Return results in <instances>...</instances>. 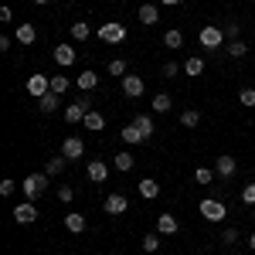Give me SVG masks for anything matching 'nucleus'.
Masks as SVG:
<instances>
[{
    "label": "nucleus",
    "mask_w": 255,
    "mask_h": 255,
    "mask_svg": "<svg viewBox=\"0 0 255 255\" xmlns=\"http://www.w3.org/2000/svg\"><path fill=\"white\" fill-rule=\"evenodd\" d=\"M249 245H252V249H255V232H252V238H249Z\"/></svg>",
    "instance_id": "c03bdc74"
},
{
    "label": "nucleus",
    "mask_w": 255,
    "mask_h": 255,
    "mask_svg": "<svg viewBox=\"0 0 255 255\" xmlns=\"http://www.w3.org/2000/svg\"><path fill=\"white\" fill-rule=\"evenodd\" d=\"M177 228H180V225H177L174 215H160L157 218V232H160V235H174Z\"/></svg>",
    "instance_id": "6ab92c4d"
},
{
    "label": "nucleus",
    "mask_w": 255,
    "mask_h": 255,
    "mask_svg": "<svg viewBox=\"0 0 255 255\" xmlns=\"http://www.w3.org/2000/svg\"><path fill=\"white\" fill-rule=\"evenodd\" d=\"M133 126L143 133V139H150L153 133H157V126H153V119H150V116H136V119H133Z\"/></svg>",
    "instance_id": "412c9836"
},
{
    "label": "nucleus",
    "mask_w": 255,
    "mask_h": 255,
    "mask_svg": "<svg viewBox=\"0 0 255 255\" xmlns=\"http://www.w3.org/2000/svg\"><path fill=\"white\" fill-rule=\"evenodd\" d=\"M160 72H163V79H177V72H180V65H177V61H167V65H163Z\"/></svg>",
    "instance_id": "4c0bfd02"
},
{
    "label": "nucleus",
    "mask_w": 255,
    "mask_h": 255,
    "mask_svg": "<svg viewBox=\"0 0 255 255\" xmlns=\"http://www.w3.org/2000/svg\"><path fill=\"white\" fill-rule=\"evenodd\" d=\"M197 123H201V113H197V109H184V113H180V126H187V129H194Z\"/></svg>",
    "instance_id": "bb28decb"
},
{
    "label": "nucleus",
    "mask_w": 255,
    "mask_h": 255,
    "mask_svg": "<svg viewBox=\"0 0 255 255\" xmlns=\"http://www.w3.org/2000/svg\"><path fill=\"white\" fill-rule=\"evenodd\" d=\"M221 3H228V0H221Z\"/></svg>",
    "instance_id": "49530a36"
},
{
    "label": "nucleus",
    "mask_w": 255,
    "mask_h": 255,
    "mask_svg": "<svg viewBox=\"0 0 255 255\" xmlns=\"http://www.w3.org/2000/svg\"><path fill=\"white\" fill-rule=\"evenodd\" d=\"M235 242H238V232H235V228H225V232H221V245H228V249H232Z\"/></svg>",
    "instance_id": "c9c22d12"
},
{
    "label": "nucleus",
    "mask_w": 255,
    "mask_h": 255,
    "mask_svg": "<svg viewBox=\"0 0 255 255\" xmlns=\"http://www.w3.org/2000/svg\"><path fill=\"white\" fill-rule=\"evenodd\" d=\"M55 61L65 65V68L75 65V48H72V44H58V48H55Z\"/></svg>",
    "instance_id": "2eb2a0df"
},
{
    "label": "nucleus",
    "mask_w": 255,
    "mask_h": 255,
    "mask_svg": "<svg viewBox=\"0 0 255 255\" xmlns=\"http://www.w3.org/2000/svg\"><path fill=\"white\" fill-rule=\"evenodd\" d=\"M211 177H215V174H211L208 167H197V170H194V180H197V184H211Z\"/></svg>",
    "instance_id": "e433bc0d"
},
{
    "label": "nucleus",
    "mask_w": 255,
    "mask_h": 255,
    "mask_svg": "<svg viewBox=\"0 0 255 255\" xmlns=\"http://www.w3.org/2000/svg\"><path fill=\"white\" fill-rule=\"evenodd\" d=\"M99 41H106V44H123V41H126V27H123L119 20H106V24L99 27Z\"/></svg>",
    "instance_id": "f257e3e1"
},
{
    "label": "nucleus",
    "mask_w": 255,
    "mask_h": 255,
    "mask_svg": "<svg viewBox=\"0 0 255 255\" xmlns=\"http://www.w3.org/2000/svg\"><path fill=\"white\" fill-rule=\"evenodd\" d=\"M123 92H126V99H139L143 92H146V82L139 79V75H123Z\"/></svg>",
    "instance_id": "423d86ee"
},
{
    "label": "nucleus",
    "mask_w": 255,
    "mask_h": 255,
    "mask_svg": "<svg viewBox=\"0 0 255 255\" xmlns=\"http://www.w3.org/2000/svg\"><path fill=\"white\" fill-rule=\"evenodd\" d=\"M157 249H160V238L157 235H146V238H143V252H157Z\"/></svg>",
    "instance_id": "58836bf2"
},
{
    "label": "nucleus",
    "mask_w": 255,
    "mask_h": 255,
    "mask_svg": "<svg viewBox=\"0 0 255 255\" xmlns=\"http://www.w3.org/2000/svg\"><path fill=\"white\" fill-rule=\"evenodd\" d=\"M238 102H242L245 109H255V89H242V92H238Z\"/></svg>",
    "instance_id": "473e14b6"
},
{
    "label": "nucleus",
    "mask_w": 255,
    "mask_h": 255,
    "mask_svg": "<svg viewBox=\"0 0 255 255\" xmlns=\"http://www.w3.org/2000/svg\"><path fill=\"white\" fill-rule=\"evenodd\" d=\"M34 3H48V0H34Z\"/></svg>",
    "instance_id": "a18cd8bd"
},
{
    "label": "nucleus",
    "mask_w": 255,
    "mask_h": 255,
    "mask_svg": "<svg viewBox=\"0 0 255 255\" xmlns=\"http://www.w3.org/2000/svg\"><path fill=\"white\" fill-rule=\"evenodd\" d=\"M221 34L228 41H242V27H238V20H225L221 24Z\"/></svg>",
    "instance_id": "a878e982"
},
{
    "label": "nucleus",
    "mask_w": 255,
    "mask_h": 255,
    "mask_svg": "<svg viewBox=\"0 0 255 255\" xmlns=\"http://www.w3.org/2000/svg\"><path fill=\"white\" fill-rule=\"evenodd\" d=\"M72 38L75 41H89L92 38V27H89L85 20H75V24H72Z\"/></svg>",
    "instance_id": "393cba45"
},
{
    "label": "nucleus",
    "mask_w": 255,
    "mask_h": 255,
    "mask_svg": "<svg viewBox=\"0 0 255 255\" xmlns=\"http://www.w3.org/2000/svg\"><path fill=\"white\" fill-rule=\"evenodd\" d=\"M201 72H204V58H201V55H191V58L184 61V75L194 79V75H201Z\"/></svg>",
    "instance_id": "5701e85b"
},
{
    "label": "nucleus",
    "mask_w": 255,
    "mask_h": 255,
    "mask_svg": "<svg viewBox=\"0 0 255 255\" xmlns=\"http://www.w3.org/2000/svg\"><path fill=\"white\" fill-rule=\"evenodd\" d=\"M163 44H167V48H180V44H184V34H180L177 27H170V31L163 34Z\"/></svg>",
    "instance_id": "c756f323"
},
{
    "label": "nucleus",
    "mask_w": 255,
    "mask_h": 255,
    "mask_svg": "<svg viewBox=\"0 0 255 255\" xmlns=\"http://www.w3.org/2000/svg\"><path fill=\"white\" fill-rule=\"evenodd\" d=\"M72 197H75V191H72L68 184H61V187H58V201H65V204H68Z\"/></svg>",
    "instance_id": "ea45409f"
},
{
    "label": "nucleus",
    "mask_w": 255,
    "mask_h": 255,
    "mask_svg": "<svg viewBox=\"0 0 255 255\" xmlns=\"http://www.w3.org/2000/svg\"><path fill=\"white\" fill-rule=\"evenodd\" d=\"M14 221H17V225H31V221H38V208H34L31 201L17 204V208H14Z\"/></svg>",
    "instance_id": "f8f14e48"
},
{
    "label": "nucleus",
    "mask_w": 255,
    "mask_h": 255,
    "mask_svg": "<svg viewBox=\"0 0 255 255\" xmlns=\"http://www.w3.org/2000/svg\"><path fill=\"white\" fill-rule=\"evenodd\" d=\"M58 99H61V96H55V92L41 96V99H38V109H41V113H48V116H51V113H58V106H61Z\"/></svg>",
    "instance_id": "a211bd4d"
},
{
    "label": "nucleus",
    "mask_w": 255,
    "mask_h": 255,
    "mask_svg": "<svg viewBox=\"0 0 255 255\" xmlns=\"http://www.w3.org/2000/svg\"><path fill=\"white\" fill-rule=\"evenodd\" d=\"M65 163H68L65 157H51L48 163H44V174H48V177H61V174H65Z\"/></svg>",
    "instance_id": "b1692460"
},
{
    "label": "nucleus",
    "mask_w": 255,
    "mask_h": 255,
    "mask_svg": "<svg viewBox=\"0 0 255 255\" xmlns=\"http://www.w3.org/2000/svg\"><path fill=\"white\" fill-rule=\"evenodd\" d=\"M65 228H68L72 235H79V232H85V218H82L79 211H68V215H65Z\"/></svg>",
    "instance_id": "f3484780"
},
{
    "label": "nucleus",
    "mask_w": 255,
    "mask_h": 255,
    "mask_svg": "<svg viewBox=\"0 0 255 255\" xmlns=\"http://www.w3.org/2000/svg\"><path fill=\"white\" fill-rule=\"evenodd\" d=\"M245 51H249V48H245V41H228V55H232V58H242Z\"/></svg>",
    "instance_id": "72a5a7b5"
},
{
    "label": "nucleus",
    "mask_w": 255,
    "mask_h": 255,
    "mask_svg": "<svg viewBox=\"0 0 255 255\" xmlns=\"http://www.w3.org/2000/svg\"><path fill=\"white\" fill-rule=\"evenodd\" d=\"M119 136H123V143H129V146H136V143H143V133H139V129L133 126V123H126Z\"/></svg>",
    "instance_id": "4be33fe9"
},
{
    "label": "nucleus",
    "mask_w": 255,
    "mask_h": 255,
    "mask_svg": "<svg viewBox=\"0 0 255 255\" xmlns=\"http://www.w3.org/2000/svg\"><path fill=\"white\" fill-rule=\"evenodd\" d=\"M24 89H27V96H34V99L48 96V92H51V75H31Z\"/></svg>",
    "instance_id": "39448f33"
},
{
    "label": "nucleus",
    "mask_w": 255,
    "mask_h": 255,
    "mask_svg": "<svg viewBox=\"0 0 255 255\" xmlns=\"http://www.w3.org/2000/svg\"><path fill=\"white\" fill-rule=\"evenodd\" d=\"M68 85H72V82L65 79V75H51V92H55V96H61V92H68Z\"/></svg>",
    "instance_id": "2f4dec72"
},
{
    "label": "nucleus",
    "mask_w": 255,
    "mask_h": 255,
    "mask_svg": "<svg viewBox=\"0 0 255 255\" xmlns=\"http://www.w3.org/2000/svg\"><path fill=\"white\" fill-rule=\"evenodd\" d=\"M242 201H245V204H255V184H249V187L242 191Z\"/></svg>",
    "instance_id": "79ce46f5"
},
{
    "label": "nucleus",
    "mask_w": 255,
    "mask_h": 255,
    "mask_svg": "<svg viewBox=\"0 0 255 255\" xmlns=\"http://www.w3.org/2000/svg\"><path fill=\"white\" fill-rule=\"evenodd\" d=\"M109 75H119V79H123V75H126V61L113 58V61H109Z\"/></svg>",
    "instance_id": "f704fd0d"
},
{
    "label": "nucleus",
    "mask_w": 255,
    "mask_h": 255,
    "mask_svg": "<svg viewBox=\"0 0 255 255\" xmlns=\"http://www.w3.org/2000/svg\"><path fill=\"white\" fill-rule=\"evenodd\" d=\"M102 211L113 215V218H119L123 211H129V201H126V194H109V197H106V204H102Z\"/></svg>",
    "instance_id": "0eeeda50"
},
{
    "label": "nucleus",
    "mask_w": 255,
    "mask_h": 255,
    "mask_svg": "<svg viewBox=\"0 0 255 255\" xmlns=\"http://www.w3.org/2000/svg\"><path fill=\"white\" fill-rule=\"evenodd\" d=\"M163 3H167V7H177V3H180V0H163Z\"/></svg>",
    "instance_id": "37998d69"
},
{
    "label": "nucleus",
    "mask_w": 255,
    "mask_h": 255,
    "mask_svg": "<svg viewBox=\"0 0 255 255\" xmlns=\"http://www.w3.org/2000/svg\"><path fill=\"white\" fill-rule=\"evenodd\" d=\"M225 215H228V208H225L218 197H204V201H201V218H208V221H225Z\"/></svg>",
    "instance_id": "f03ea898"
},
{
    "label": "nucleus",
    "mask_w": 255,
    "mask_h": 255,
    "mask_svg": "<svg viewBox=\"0 0 255 255\" xmlns=\"http://www.w3.org/2000/svg\"><path fill=\"white\" fill-rule=\"evenodd\" d=\"M170 106H174V102H170L167 92H157V96H153V113H167Z\"/></svg>",
    "instance_id": "c85d7f7f"
},
{
    "label": "nucleus",
    "mask_w": 255,
    "mask_h": 255,
    "mask_svg": "<svg viewBox=\"0 0 255 255\" xmlns=\"http://www.w3.org/2000/svg\"><path fill=\"white\" fill-rule=\"evenodd\" d=\"M75 85H79L82 92H92L99 85V72H82V75H75Z\"/></svg>",
    "instance_id": "dca6fc26"
},
{
    "label": "nucleus",
    "mask_w": 255,
    "mask_h": 255,
    "mask_svg": "<svg viewBox=\"0 0 255 255\" xmlns=\"http://www.w3.org/2000/svg\"><path fill=\"white\" fill-rule=\"evenodd\" d=\"M14 187H17L14 180H0V194H3V197H10V194H14Z\"/></svg>",
    "instance_id": "a19ab883"
},
{
    "label": "nucleus",
    "mask_w": 255,
    "mask_h": 255,
    "mask_svg": "<svg viewBox=\"0 0 255 255\" xmlns=\"http://www.w3.org/2000/svg\"><path fill=\"white\" fill-rule=\"evenodd\" d=\"M85 174H89L92 184H106V177H109V163H106V160H89Z\"/></svg>",
    "instance_id": "1a4fd4ad"
},
{
    "label": "nucleus",
    "mask_w": 255,
    "mask_h": 255,
    "mask_svg": "<svg viewBox=\"0 0 255 255\" xmlns=\"http://www.w3.org/2000/svg\"><path fill=\"white\" fill-rule=\"evenodd\" d=\"M235 170H238L235 157H228V153H221V157H218V163H215V174L221 177V180H232V177H235Z\"/></svg>",
    "instance_id": "9d476101"
},
{
    "label": "nucleus",
    "mask_w": 255,
    "mask_h": 255,
    "mask_svg": "<svg viewBox=\"0 0 255 255\" xmlns=\"http://www.w3.org/2000/svg\"><path fill=\"white\" fill-rule=\"evenodd\" d=\"M20 187H24V194H27V197L44 194V187H48V174H44V170H41V174H27Z\"/></svg>",
    "instance_id": "7ed1b4c3"
},
{
    "label": "nucleus",
    "mask_w": 255,
    "mask_h": 255,
    "mask_svg": "<svg viewBox=\"0 0 255 255\" xmlns=\"http://www.w3.org/2000/svg\"><path fill=\"white\" fill-rule=\"evenodd\" d=\"M197 38H201V48H221L225 34H221V27L211 24V27H201V34H197Z\"/></svg>",
    "instance_id": "6e6552de"
},
{
    "label": "nucleus",
    "mask_w": 255,
    "mask_h": 255,
    "mask_svg": "<svg viewBox=\"0 0 255 255\" xmlns=\"http://www.w3.org/2000/svg\"><path fill=\"white\" fill-rule=\"evenodd\" d=\"M82 153H85V143H82L79 136H68L65 143H61V157L65 160H79Z\"/></svg>",
    "instance_id": "9b49d317"
},
{
    "label": "nucleus",
    "mask_w": 255,
    "mask_h": 255,
    "mask_svg": "<svg viewBox=\"0 0 255 255\" xmlns=\"http://www.w3.org/2000/svg\"><path fill=\"white\" fill-rule=\"evenodd\" d=\"M139 194L146 197V201H153V197L160 194V184L153 180V177H143V180H139Z\"/></svg>",
    "instance_id": "aec40b11"
},
{
    "label": "nucleus",
    "mask_w": 255,
    "mask_h": 255,
    "mask_svg": "<svg viewBox=\"0 0 255 255\" xmlns=\"http://www.w3.org/2000/svg\"><path fill=\"white\" fill-rule=\"evenodd\" d=\"M133 163H136V157H129V153H116V160H113V167L123 170V174H126V170H133Z\"/></svg>",
    "instance_id": "cd10ccee"
},
{
    "label": "nucleus",
    "mask_w": 255,
    "mask_h": 255,
    "mask_svg": "<svg viewBox=\"0 0 255 255\" xmlns=\"http://www.w3.org/2000/svg\"><path fill=\"white\" fill-rule=\"evenodd\" d=\"M82 123H85L89 129H106V119H102V113H89Z\"/></svg>",
    "instance_id": "7c9ffc66"
},
{
    "label": "nucleus",
    "mask_w": 255,
    "mask_h": 255,
    "mask_svg": "<svg viewBox=\"0 0 255 255\" xmlns=\"http://www.w3.org/2000/svg\"><path fill=\"white\" fill-rule=\"evenodd\" d=\"M89 106H92V99H89V96H82L79 102H72V106L65 109V119H68V123H82V119H85L89 113H92Z\"/></svg>",
    "instance_id": "20e7f679"
},
{
    "label": "nucleus",
    "mask_w": 255,
    "mask_h": 255,
    "mask_svg": "<svg viewBox=\"0 0 255 255\" xmlns=\"http://www.w3.org/2000/svg\"><path fill=\"white\" fill-rule=\"evenodd\" d=\"M160 20V10H157V3H143L139 7V24H146V27H153Z\"/></svg>",
    "instance_id": "4468645a"
},
{
    "label": "nucleus",
    "mask_w": 255,
    "mask_h": 255,
    "mask_svg": "<svg viewBox=\"0 0 255 255\" xmlns=\"http://www.w3.org/2000/svg\"><path fill=\"white\" fill-rule=\"evenodd\" d=\"M14 38H17V44H34V38H38V27H34L31 20H20Z\"/></svg>",
    "instance_id": "ddd939ff"
}]
</instances>
